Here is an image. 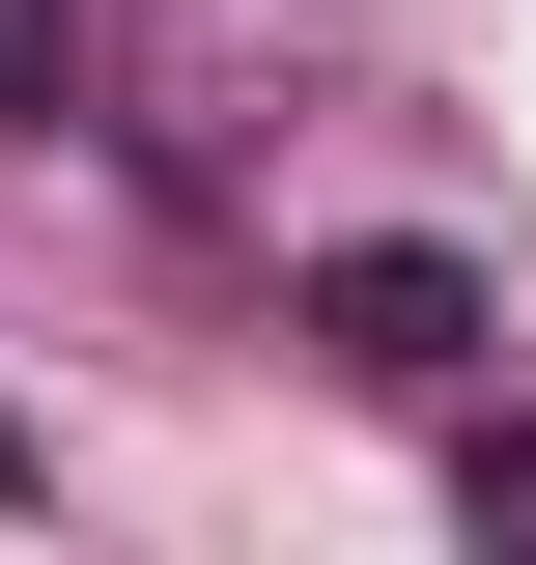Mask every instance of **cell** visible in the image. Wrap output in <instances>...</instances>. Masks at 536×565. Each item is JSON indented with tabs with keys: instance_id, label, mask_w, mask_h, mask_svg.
Here are the masks:
<instances>
[{
	"instance_id": "cell-2",
	"label": "cell",
	"mask_w": 536,
	"mask_h": 565,
	"mask_svg": "<svg viewBox=\"0 0 536 565\" xmlns=\"http://www.w3.org/2000/svg\"><path fill=\"white\" fill-rule=\"evenodd\" d=\"M452 537H536V424H508V396L452 424Z\"/></svg>"
},
{
	"instance_id": "cell-3",
	"label": "cell",
	"mask_w": 536,
	"mask_h": 565,
	"mask_svg": "<svg viewBox=\"0 0 536 565\" xmlns=\"http://www.w3.org/2000/svg\"><path fill=\"white\" fill-rule=\"evenodd\" d=\"M0 114H85V0H0Z\"/></svg>"
},
{
	"instance_id": "cell-1",
	"label": "cell",
	"mask_w": 536,
	"mask_h": 565,
	"mask_svg": "<svg viewBox=\"0 0 536 565\" xmlns=\"http://www.w3.org/2000/svg\"><path fill=\"white\" fill-rule=\"evenodd\" d=\"M311 340L367 367V396H452L508 311H480V255H424V226H367V255H311Z\"/></svg>"
}]
</instances>
